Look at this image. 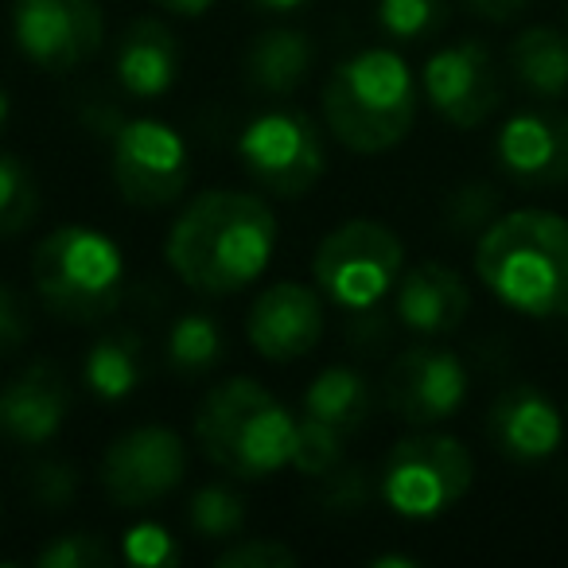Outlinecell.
<instances>
[{
  "label": "cell",
  "instance_id": "83f0119b",
  "mask_svg": "<svg viewBox=\"0 0 568 568\" xmlns=\"http://www.w3.org/2000/svg\"><path fill=\"white\" fill-rule=\"evenodd\" d=\"M343 440H347V436L320 425V420H312V417L296 420V440H293V459H288V467H296L301 475H312V479H324L327 471H335V467L343 464Z\"/></svg>",
  "mask_w": 568,
  "mask_h": 568
},
{
  "label": "cell",
  "instance_id": "ffe728a7",
  "mask_svg": "<svg viewBox=\"0 0 568 568\" xmlns=\"http://www.w3.org/2000/svg\"><path fill=\"white\" fill-rule=\"evenodd\" d=\"M312 63H316V48L308 36L296 28H273V32H261L245 51V79L261 94H293L304 87Z\"/></svg>",
  "mask_w": 568,
  "mask_h": 568
},
{
  "label": "cell",
  "instance_id": "e575fe53",
  "mask_svg": "<svg viewBox=\"0 0 568 568\" xmlns=\"http://www.w3.org/2000/svg\"><path fill=\"white\" fill-rule=\"evenodd\" d=\"M327 479V495L324 503L332 506V510H358V506L366 503V495H371V487H366V475L358 471V467H335V471L324 475Z\"/></svg>",
  "mask_w": 568,
  "mask_h": 568
},
{
  "label": "cell",
  "instance_id": "4dcf8cb0",
  "mask_svg": "<svg viewBox=\"0 0 568 568\" xmlns=\"http://www.w3.org/2000/svg\"><path fill=\"white\" fill-rule=\"evenodd\" d=\"M498 195L487 183H467L448 199V226L456 234H471V230H487L498 219Z\"/></svg>",
  "mask_w": 568,
  "mask_h": 568
},
{
  "label": "cell",
  "instance_id": "ba28073f",
  "mask_svg": "<svg viewBox=\"0 0 568 568\" xmlns=\"http://www.w3.org/2000/svg\"><path fill=\"white\" fill-rule=\"evenodd\" d=\"M237 156L257 187L296 199L320 183L327 168V144L320 125L301 110L257 113L237 136Z\"/></svg>",
  "mask_w": 568,
  "mask_h": 568
},
{
  "label": "cell",
  "instance_id": "277c9868",
  "mask_svg": "<svg viewBox=\"0 0 568 568\" xmlns=\"http://www.w3.org/2000/svg\"><path fill=\"white\" fill-rule=\"evenodd\" d=\"M195 440L234 479H265L293 459L296 420L261 382L230 378L199 405Z\"/></svg>",
  "mask_w": 568,
  "mask_h": 568
},
{
  "label": "cell",
  "instance_id": "44dd1931",
  "mask_svg": "<svg viewBox=\"0 0 568 568\" xmlns=\"http://www.w3.org/2000/svg\"><path fill=\"white\" fill-rule=\"evenodd\" d=\"M371 382L351 366H327L316 374L308 389H304V417L320 420V425L335 428V433L351 436L371 420Z\"/></svg>",
  "mask_w": 568,
  "mask_h": 568
},
{
  "label": "cell",
  "instance_id": "7402d4cb",
  "mask_svg": "<svg viewBox=\"0 0 568 568\" xmlns=\"http://www.w3.org/2000/svg\"><path fill=\"white\" fill-rule=\"evenodd\" d=\"M510 71L529 94L565 98L568 94V36L557 28H526L510 43Z\"/></svg>",
  "mask_w": 568,
  "mask_h": 568
},
{
  "label": "cell",
  "instance_id": "9a60e30c",
  "mask_svg": "<svg viewBox=\"0 0 568 568\" xmlns=\"http://www.w3.org/2000/svg\"><path fill=\"white\" fill-rule=\"evenodd\" d=\"M495 156L510 180L526 187L568 183V113L521 110L498 129Z\"/></svg>",
  "mask_w": 568,
  "mask_h": 568
},
{
  "label": "cell",
  "instance_id": "52a82bcc",
  "mask_svg": "<svg viewBox=\"0 0 568 568\" xmlns=\"http://www.w3.org/2000/svg\"><path fill=\"white\" fill-rule=\"evenodd\" d=\"M471 452L444 433H417L394 444L382 467V498L402 518H436L471 487Z\"/></svg>",
  "mask_w": 568,
  "mask_h": 568
},
{
  "label": "cell",
  "instance_id": "484cf974",
  "mask_svg": "<svg viewBox=\"0 0 568 568\" xmlns=\"http://www.w3.org/2000/svg\"><path fill=\"white\" fill-rule=\"evenodd\" d=\"M40 214V183L17 156H0V237L20 234Z\"/></svg>",
  "mask_w": 568,
  "mask_h": 568
},
{
  "label": "cell",
  "instance_id": "4316f807",
  "mask_svg": "<svg viewBox=\"0 0 568 568\" xmlns=\"http://www.w3.org/2000/svg\"><path fill=\"white\" fill-rule=\"evenodd\" d=\"M448 20V0H378V24L402 43L436 36Z\"/></svg>",
  "mask_w": 568,
  "mask_h": 568
},
{
  "label": "cell",
  "instance_id": "d6a6232c",
  "mask_svg": "<svg viewBox=\"0 0 568 568\" xmlns=\"http://www.w3.org/2000/svg\"><path fill=\"white\" fill-rule=\"evenodd\" d=\"M32 487V498L43 506V510H63L71 506L74 490H79V475H74L71 464H40L28 479Z\"/></svg>",
  "mask_w": 568,
  "mask_h": 568
},
{
  "label": "cell",
  "instance_id": "836d02e7",
  "mask_svg": "<svg viewBox=\"0 0 568 568\" xmlns=\"http://www.w3.org/2000/svg\"><path fill=\"white\" fill-rule=\"evenodd\" d=\"M28 335H32V316H28L24 296L0 281V355H17Z\"/></svg>",
  "mask_w": 568,
  "mask_h": 568
},
{
  "label": "cell",
  "instance_id": "603a6c76",
  "mask_svg": "<svg viewBox=\"0 0 568 568\" xmlns=\"http://www.w3.org/2000/svg\"><path fill=\"white\" fill-rule=\"evenodd\" d=\"M144 378V343L136 332H113L90 347L82 363V382L94 389L102 402H121L129 397Z\"/></svg>",
  "mask_w": 568,
  "mask_h": 568
},
{
  "label": "cell",
  "instance_id": "8992f818",
  "mask_svg": "<svg viewBox=\"0 0 568 568\" xmlns=\"http://www.w3.org/2000/svg\"><path fill=\"white\" fill-rule=\"evenodd\" d=\"M405 265V245L386 222L351 219L335 226L316 250V284L339 308H374L389 288H397Z\"/></svg>",
  "mask_w": 568,
  "mask_h": 568
},
{
  "label": "cell",
  "instance_id": "7c38bea8",
  "mask_svg": "<svg viewBox=\"0 0 568 568\" xmlns=\"http://www.w3.org/2000/svg\"><path fill=\"white\" fill-rule=\"evenodd\" d=\"M420 90L448 125L475 129L503 102V74L479 40L440 48L420 71Z\"/></svg>",
  "mask_w": 568,
  "mask_h": 568
},
{
  "label": "cell",
  "instance_id": "ac0fdd59",
  "mask_svg": "<svg viewBox=\"0 0 568 568\" xmlns=\"http://www.w3.org/2000/svg\"><path fill=\"white\" fill-rule=\"evenodd\" d=\"M471 293H467L464 276L448 265H413L397 284V316L405 327L420 335H448L467 320Z\"/></svg>",
  "mask_w": 568,
  "mask_h": 568
},
{
  "label": "cell",
  "instance_id": "2e32d148",
  "mask_svg": "<svg viewBox=\"0 0 568 568\" xmlns=\"http://www.w3.org/2000/svg\"><path fill=\"white\" fill-rule=\"evenodd\" d=\"M71 389L59 366L32 363L0 386V436L20 448H40L63 428Z\"/></svg>",
  "mask_w": 568,
  "mask_h": 568
},
{
  "label": "cell",
  "instance_id": "5b68a950",
  "mask_svg": "<svg viewBox=\"0 0 568 568\" xmlns=\"http://www.w3.org/2000/svg\"><path fill=\"white\" fill-rule=\"evenodd\" d=\"M32 284L59 320L94 324L118 308L125 288V257L110 234L71 222L36 245Z\"/></svg>",
  "mask_w": 568,
  "mask_h": 568
},
{
  "label": "cell",
  "instance_id": "ab89813d",
  "mask_svg": "<svg viewBox=\"0 0 568 568\" xmlns=\"http://www.w3.org/2000/svg\"><path fill=\"white\" fill-rule=\"evenodd\" d=\"M9 110H12L9 94H4V90H0V129H4V121H9Z\"/></svg>",
  "mask_w": 568,
  "mask_h": 568
},
{
  "label": "cell",
  "instance_id": "8fae6325",
  "mask_svg": "<svg viewBox=\"0 0 568 568\" xmlns=\"http://www.w3.org/2000/svg\"><path fill=\"white\" fill-rule=\"evenodd\" d=\"M12 32L36 67L63 74L98 55L105 20L94 0H17Z\"/></svg>",
  "mask_w": 568,
  "mask_h": 568
},
{
  "label": "cell",
  "instance_id": "7a4b0ae2",
  "mask_svg": "<svg viewBox=\"0 0 568 568\" xmlns=\"http://www.w3.org/2000/svg\"><path fill=\"white\" fill-rule=\"evenodd\" d=\"M479 281L521 316L568 312V222L552 211H510L475 245Z\"/></svg>",
  "mask_w": 568,
  "mask_h": 568
},
{
  "label": "cell",
  "instance_id": "30bf717a",
  "mask_svg": "<svg viewBox=\"0 0 568 568\" xmlns=\"http://www.w3.org/2000/svg\"><path fill=\"white\" fill-rule=\"evenodd\" d=\"M187 475V448L164 425H141L118 436L102 456V487L118 506L144 510L168 498Z\"/></svg>",
  "mask_w": 568,
  "mask_h": 568
},
{
  "label": "cell",
  "instance_id": "f1b7e54d",
  "mask_svg": "<svg viewBox=\"0 0 568 568\" xmlns=\"http://www.w3.org/2000/svg\"><path fill=\"white\" fill-rule=\"evenodd\" d=\"M121 557L136 568H172L180 560V545L156 521H136L125 529V541H121Z\"/></svg>",
  "mask_w": 568,
  "mask_h": 568
},
{
  "label": "cell",
  "instance_id": "4fadbf2b",
  "mask_svg": "<svg viewBox=\"0 0 568 568\" xmlns=\"http://www.w3.org/2000/svg\"><path fill=\"white\" fill-rule=\"evenodd\" d=\"M467 402V371L444 347H413L389 366L386 405L409 425H440Z\"/></svg>",
  "mask_w": 568,
  "mask_h": 568
},
{
  "label": "cell",
  "instance_id": "d6986e66",
  "mask_svg": "<svg viewBox=\"0 0 568 568\" xmlns=\"http://www.w3.org/2000/svg\"><path fill=\"white\" fill-rule=\"evenodd\" d=\"M180 63H183V48L172 28L144 17L125 28V36L118 43V59H113V71H118V82L125 87V94L160 98L175 87Z\"/></svg>",
  "mask_w": 568,
  "mask_h": 568
},
{
  "label": "cell",
  "instance_id": "3957f363",
  "mask_svg": "<svg viewBox=\"0 0 568 568\" xmlns=\"http://www.w3.org/2000/svg\"><path fill=\"white\" fill-rule=\"evenodd\" d=\"M324 118L351 152H386L409 136L417 121V82L397 51H358L332 71L324 87Z\"/></svg>",
  "mask_w": 568,
  "mask_h": 568
},
{
  "label": "cell",
  "instance_id": "cb8c5ba5",
  "mask_svg": "<svg viewBox=\"0 0 568 568\" xmlns=\"http://www.w3.org/2000/svg\"><path fill=\"white\" fill-rule=\"evenodd\" d=\"M168 363L183 378H199V374L214 371L222 363V332L211 316H183L175 320L172 335H168Z\"/></svg>",
  "mask_w": 568,
  "mask_h": 568
},
{
  "label": "cell",
  "instance_id": "8d00e7d4",
  "mask_svg": "<svg viewBox=\"0 0 568 568\" xmlns=\"http://www.w3.org/2000/svg\"><path fill=\"white\" fill-rule=\"evenodd\" d=\"M172 17H187V20H195V17H203L206 9H211L214 0H160Z\"/></svg>",
  "mask_w": 568,
  "mask_h": 568
},
{
  "label": "cell",
  "instance_id": "5bb4252c",
  "mask_svg": "<svg viewBox=\"0 0 568 568\" xmlns=\"http://www.w3.org/2000/svg\"><path fill=\"white\" fill-rule=\"evenodd\" d=\"M324 335V304L308 284L276 281L250 308V343L268 363H296L312 355Z\"/></svg>",
  "mask_w": 568,
  "mask_h": 568
},
{
  "label": "cell",
  "instance_id": "1f68e13d",
  "mask_svg": "<svg viewBox=\"0 0 568 568\" xmlns=\"http://www.w3.org/2000/svg\"><path fill=\"white\" fill-rule=\"evenodd\" d=\"M296 549H288L284 541L273 537H250V541H234L230 549H222L214 557L219 568H293L296 565Z\"/></svg>",
  "mask_w": 568,
  "mask_h": 568
},
{
  "label": "cell",
  "instance_id": "9c48e42d",
  "mask_svg": "<svg viewBox=\"0 0 568 568\" xmlns=\"http://www.w3.org/2000/svg\"><path fill=\"white\" fill-rule=\"evenodd\" d=\"M187 144L172 125L152 118L121 121L113 129V183L133 206H168L187 187Z\"/></svg>",
  "mask_w": 568,
  "mask_h": 568
},
{
  "label": "cell",
  "instance_id": "d590c367",
  "mask_svg": "<svg viewBox=\"0 0 568 568\" xmlns=\"http://www.w3.org/2000/svg\"><path fill=\"white\" fill-rule=\"evenodd\" d=\"M464 4L475 12V17L495 20V24H506V20H514V17H521V12H526L529 0H464Z\"/></svg>",
  "mask_w": 568,
  "mask_h": 568
},
{
  "label": "cell",
  "instance_id": "6da1fadb",
  "mask_svg": "<svg viewBox=\"0 0 568 568\" xmlns=\"http://www.w3.org/2000/svg\"><path fill=\"white\" fill-rule=\"evenodd\" d=\"M276 250V219L257 195L203 191L168 234L164 257L187 288L203 296H234L268 268Z\"/></svg>",
  "mask_w": 568,
  "mask_h": 568
},
{
  "label": "cell",
  "instance_id": "f35d334b",
  "mask_svg": "<svg viewBox=\"0 0 568 568\" xmlns=\"http://www.w3.org/2000/svg\"><path fill=\"white\" fill-rule=\"evenodd\" d=\"M371 565H374V568H417V560H413V557H402V552H389V557H374Z\"/></svg>",
  "mask_w": 568,
  "mask_h": 568
},
{
  "label": "cell",
  "instance_id": "e0dca14e",
  "mask_svg": "<svg viewBox=\"0 0 568 568\" xmlns=\"http://www.w3.org/2000/svg\"><path fill=\"white\" fill-rule=\"evenodd\" d=\"M490 440L498 444V452L521 464L545 459L560 448L565 440V420H560L557 405L534 386H510L498 394V402L490 405Z\"/></svg>",
  "mask_w": 568,
  "mask_h": 568
},
{
  "label": "cell",
  "instance_id": "f546056e",
  "mask_svg": "<svg viewBox=\"0 0 568 568\" xmlns=\"http://www.w3.org/2000/svg\"><path fill=\"white\" fill-rule=\"evenodd\" d=\"M36 565L40 568H105V565H113V552H110V545L94 534H63V537H55L48 549H40Z\"/></svg>",
  "mask_w": 568,
  "mask_h": 568
},
{
  "label": "cell",
  "instance_id": "74e56055",
  "mask_svg": "<svg viewBox=\"0 0 568 568\" xmlns=\"http://www.w3.org/2000/svg\"><path fill=\"white\" fill-rule=\"evenodd\" d=\"M261 12H296V9H304L308 0H253Z\"/></svg>",
  "mask_w": 568,
  "mask_h": 568
},
{
  "label": "cell",
  "instance_id": "d4e9b609",
  "mask_svg": "<svg viewBox=\"0 0 568 568\" xmlns=\"http://www.w3.org/2000/svg\"><path fill=\"white\" fill-rule=\"evenodd\" d=\"M187 521L199 537L211 541H234L245 526V498L237 490L222 487V483H206L191 495Z\"/></svg>",
  "mask_w": 568,
  "mask_h": 568
}]
</instances>
